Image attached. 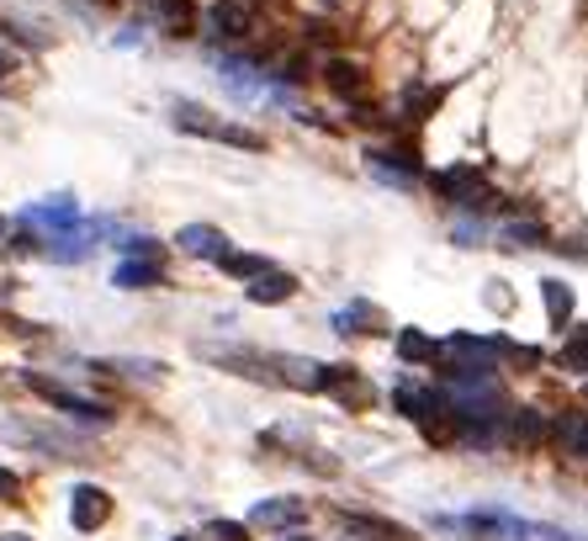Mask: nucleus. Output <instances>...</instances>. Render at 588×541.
<instances>
[{"instance_id": "20e7f679", "label": "nucleus", "mask_w": 588, "mask_h": 541, "mask_svg": "<svg viewBox=\"0 0 588 541\" xmlns=\"http://www.w3.org/2000/svg\"><path fill=\"white\" fill-rule=\"evenodd\" d=\"M430 186L445 197V202H456V208H493V197H488V192H482V181H477V165L440 170Z\"/></svg>"}, {"instance_id": "72a5a7b5", "label": "nucleus", "mask_w": 588, "mask_h": 541, "mask_svg": "<svg viewBox=\"0 0 588 541\" xmlns=\"http://www.w3.org/2000/svg\"><path fill=\"white\" fill-rule=\"evenodd\" d=\"M286 541H303V537H286Z\"/></svg>"}, {"instance_id": "a878e982", "label": "nucleus", "mask_w": 588, "mask_h": 541, "mask_svg": "<svg viewBox=\"0 0 588 541\" xmlns=\"http://www.w3.org/2000/svg\"><path fill=\"white\" fill-rule=\"evenodd\" d=\"M96 372H122V377H144V382H159V377H164V361H133V356H118V361H101Z\"/></svg>"}, {"instance_id": "f257e3e1", "label": "nucleus", "mask_w": 588, "mask_h": 541, "mask_svg": "<svg viewBox=\"0 0 588 541\" xmlns=\"http://www.w3.org/2000/svg\"><path fill=\"white\" fill-rule=\"evenodd\" d=\"M434 361L445 367L451 382H477V377L499 372V340H477V334H451L434 345Z\"/></svg>"}, {"instance_id": "f3484780", "label": "nucleus", "mask_w": 588, "mask_h": 541, "mask_svg": "<svg viewBox=\"0 0 588 541\" xmlns=\"http://www.w3.org/2000/svg\"><path fill=\"white\" fill-rule=\"evenodd\" d=\"M164 282V271H159L155 260H122L118 271H112V287L122 292H144V287H159Z\"/></svg>"}, {"instance_id": "393cba45", "label": "nucleus", "mask_w": 588, "mask_h": 541, "mask_svg": "<svg viewBox=\"0 0 588 541\" xmlns=\"http://www.w3.org/2000/svg\"><path fill=\"white\" fill-rule=\"evenodd\" d=\"M504 239H510V250H547L551 245V234L541 229V223H510Z\"/></svg>"}, {"instance_id": "0eeeda50", "label": "nucleus", "mask_w": 588, "mask_h": 541, "mask_svg": "<svg viewBox=\"0 0 588 541\" xmlns=\"http://www.w3.org/2000/svg\"><path fill=\"white\" fill-rule=\"evenodd\" d=\"M249 526H260V531H297V526H308V500H260L249 509Z\"/></svg>"}, {"instance_id": "39448f33", "label": "nucleus", "mask_w": 588, "mask_h": 541, "mask_svg": "<svg viewBox=\"0 0 588 541\" xmlns=\"http://www.w3.org/2000/svg\"><path fill=\"white\" fill-rule=\"evenodd\" d=\"M112 520V494L101 489V483H75V494H70V526L75 531H101Z\"/></svg>"}, {"instance_id": "4468645a", "label": "nucleus", "mask_w": 588, "mask_h": 541, "mask_svg": "<svg viewBox=\"0 0 588 541\" xmlns=\"http://www.w3.org/2000/svg\"><path fill=\"white\" fill-rule=\"evenodd\" d=\"M340 526H345L355 541H414L408 531H403V526L377 520V515H351V509H340Z\"/></svg>"}, {"instance_id": "5701e85b", "label": "nucleus", "mask_w": 588, "mask_h": 541, "mask_svg": "<svg viewBox=\"0 0 588 541\" xmlns=\"http://www.w3.org/2000/svg\"><path fill=\"white\" fill-rule=\"evenodd\" d=\"M556 367H567V372H588V324H573V330H567L562 351H556Z\"/></svg>"}, {"instance_id": "f03ea898", "label": "nucleus", "mask_w": 588, "mask_h": 541, "mask_svg": "<svg viewBox=\"0 0 588 541\" xmlns=\"http://www.w3.org/2000/svg\"><path fill=\"white\" fill-rule=\"evenodd\" d=\"M175 127L181 133H201V138H218V144H234V149H249V155L266 149L260 133H249V127H238V123H223L218 112H207L196 101H175Z\"/></svg>"}, {"instance_id": "6e6552de", "label": "nucleus", "mask_w": 588, "mask_h": 541, "mask_svg": "<svg viewBox=\"0 0 588 541\" xmlns=\"http://www.w3.org/2000/svg\"><path fill=\"white\" fill-rule=\"evenodd\" d=\"M22 223L48 229V234H70V229L79 223V202L75 197H48V202H33V208L22 212Z\"/></svg>"}, {"instance_id": "a211bd4d", "label": "nucleus", "mask_w": 588, "mask_h": 541, "mask_svg": "<svg viewBox=\"0 0 588 541\" xmlns=\"http://www.w3.org/2000/svg\"><path fill=\"white\" fill-rule=\"evenodd\" d=\"M149 11H155L159 22L175 33V38H186L192 33V22H196V11H192V0H144Z\"/></svg>"}, {"instance_id": "c85d7f7f", "label": "nucleus", "mask_w": 588, "mask_h": 541, "mask_svg": "<svg viewBox=\"0 0 588 541\" xmlns=\"http://www.w3.org/2000/svg\"><path fill=\"white\" fill-rule=\"evenodd\" d=\"M122 250L133 255V260H155L159 239H149V234H127V239H122Z\"/></svg>"}, {"instance_id": "aec40b11", "label": "nucleus", "mask_w": 588, "mask_h": 541, "mask_svg": "<svg viewBox=\"0 0 588 541\" xmlns=\"http://www.w3.org/2000/svg\"><path fill=\"white\" fill-rule=\"evenodd\" d=\"M392 404L408 419H430L434 409H440V393H425V388H408V382H403V388H392Z\"/></svg>"}, {"instance_id": "412c9836", "label": "nucleus", "mask_w": 588, "mask_h": 541, "mask_svg": "<svg viewBox=\"0 0 588 541\" xmlns=\"http://www.w3.org/2000/svg\"><path fill=\"white\" fill-rule=\"evenodd\" d=\"M223 85L244 96V101H255V96H266V81L249 70V64H238V59H223Z\"/></svg>"}, {"instance_id": "ddd939ff", "label": "nucleus", "mask_w": 588, "mask_h": 541, "mask_svg": "<svg viewBox=\"0 0 588 541\" xmlns=\"http://www.w3.org/2000/svg\"><path fill=\"white\" fill-rule=\"evenodd\" d=\"M551 430H556V419L541 415V409H519V415L510 419L514 446H525V452H541V446H551Z\"/></svg>"}, {"instance_id": "9b49d317", "label": "nucleus", "mask_w": 588, "mask_h": 541, "mask_svg": "<svg viewBox=\"0 0 588 541\" xmlns=\"http://www.w3.org/2000/svg\"><path fill=\"white\" fill-rule=\"evenodd\" d=\"M207 27L218 33V38H249V27H255V16H249V5L244 0H212L207 5Z\"/></svg>"}, {"instance_id": "4be33fe9", "label": "nucleus", "mask_w": 588, "mask_h": 541, "mask_svg": "<svg viewBox=\"0 0 588 541\" xmlns=\"http://www.w3.org/2000/svg\"><path fill=\"white\" fill-rule=\"evenodd\" d=\"M397 356L408 367H434V340L425 330H397Z\"/></svg>"}, {"instance_id": "b1692460", "label": "nucleus", "mask_w": 588, "mask_h": 541, "mask_svg": "<svg viewBox=\"0 0 588 541\" xmlns=\"http://www.w3.org/2000/svg\"><path fill=\"white\" fill-rule=\"evenodd\" d=\"M434 107H440V90H434V85H408V90H403V118L425 123Z\"/></svg>"}, {"instance_id": "2eb2a0df", "label": "nucleus", "mask_w": 588, "mask_h": 541, "mask_svg": "<svg viewBox=\"0 0 588 541\" xmlns=\"http://www.w3.org/2000/svg\"><path fill=\"white\" fill-rule=\"evenodd\" d=\"M551 446H556V452H567L573 462H588V415L556 419V430H551Z\"/></svg>"}, {"instance_id": "bb28decb", "label": "nucleus", "mask_w": 588, "mask_h": 541, "mask_svg": "<svg viewBox=\"0 0 588 541\" xmlns=\"http://www.w3.org/2000/svg\"><path fill=\"white\" fill-rule=\"evenodd\" d=\"M218 266H223L229 276H238V282H249V276H260V271H266L271 260H266V255H244V250H229V255H223V260H218Z\"/></svg>"}, {"instance_id": "7ed1b4c3", "label": "nucleus", "mask_w": 588, "mask_h": 541, "mask_svg": "<svg viewBox=\"0 0 588 541\" xmlns=\"http://www.w3.org/2000/svg\"><path fill=\"white\" fill-rule=\"evenodd\" d=\"M38 398H48L53 409H64L70 419H85V425H112V409L107 404H96V398H85V393H70L64 382H53V377H42V372H27L22 377Z\"/></svg>"}, {"instance_id": "c756f323", "label": "nucleus", "mask_w": 588, "mask_h": 541, "mask_svg": "<svg viewBox=\"0 0 588 541\" xmlns=\"http://www.w3.org/2000/svg\"><path fill=\"white\" fill-rule=\"evenodd\" d=\"M0 504H22V478L11 467H0Z\"/></svg>"}, {"instance_id": "cd10ccee", "label": "nucleus", "mask_w": 588, "mask_h": 541, "mask_svg": "<svg viewBox=\"0 0 588 541\" xmlns=\"http://www.w3.org/2000/svg\"><path fill=\"white\" fill-rule=\"evenodd\" d=\"M207 537L212 541H249V526H238V520H207Z\"/></svg>"}, {"instance_id": "f704fd0d", "label": "nucleus", "mask_w": 588, "mask_h": 541, "mask_svg": "<svg viewBox=\"0 0 588 541\" xmlns=\"http://www.w3.org/2000/svg\"><path fill=\"white\" fill-rule=\"evenodd\" d=\"M175 541H192V537H175Z\"/></svg>"}, {"instance_id": "473e14b6", "label": "nucleus", "mask_w": 588, "mask_h": 541, "mask_svg": "<svg viewBox=\"0 0 588 541\" xmlns=\"http://www.w3.org/2000/svg\"><path fill=\"white\" fill-rule=\"evenodd\" d=\"M0 234H5V218H0Z\"/></svg>"}, {"instance_id": "6ab92c4d", "label": "nucleus", "mask_w": 588, "mask_h": 541, "mask_svg": "<svg viewBox=\"0 0 588 541\" xmlns=\"http://www.w3.org/2000/svg\"><path fill=\"white\" fill-rule=\"evenodd\" d=\"M541 297H547L551 324H567V319H573V308H578V297H573V287H567L562 276H547V282H541Z\"/></svg>"}, {"instance_id": "dca6fc26", "label": "nucleus", "mask_w": 588, "mask_h": 541, "mask_svg": "<svg viewBox=\"0 0 588 541\" xmlns=\"http://www.w3.org/2000/svg\"><path fill=\"white\" fill-rule=\"evenodd\" d=\"M323 81H329V90H334V96H345V101L366 96V70H360V64H351V59H329V64H323Z\"/></svg>"}, {"instance_id": "2f4dec72", "label": "nucleus", "mask_w": 588, "mask_h": 541, "mask_svg": "<svg viewBox=\"0 0 588 541\" xmlns=\"http://www.w3.org/2000/svg\"><path fill=\"white\" fill-rule=\"evenodd\" d=\"M0 541H33V537H0Z\"/></svg>"}, {"instance_id": "f8f14e48", "label": "nucleus", "mask_w": 588, "mask_h": 541, "mask_svg": "<svg viewBox=\"0 0 588 541\" xmlns=\"http://www.w3.org/2000/svg\"><path fill=\"white\" fill-rule=\"evenodd\" d=\"M292 292H297V276H292V271H275V266H266L260 276H249L244 297H249V303H260V308H275V303H286Z\"/></svg>"}, {"instance_id": "9d476101", "label": "nucleus", "mask_w": 588, "mask_h": 541, "mask_svg": "<svg viewBox=\"0 0 588 541\" xmlns=\"http://www.w3.org/2000/svg\"><path fill=\"white\" fill-rule=\"evenodd\" d=\"M334 330H340V334H392V324H388V313H382L377 303L355 297L351 308H340V313H334Z\"/></svg>"}, {"instance_id": "423d86ee", "label": "nucleus", "mask_w": 588, "mask_h": 541, "mask_svg": "<svg viewBox=\"0 0 588 541\" xmlns=\"http://www.w3.org/2000/svg\"><path fill=\"white\" fill-rule=\"evenodd\" d=\"M318 393L340 398L345 409H371V404H377V388L355 372V367H323V388H318Z\"/></svg>"}, {"instance_id": "7c9ffc66", "label": "nucleus", "mask_w": 588, "mask_h": 541, "mask_svg": "<svg viewBox=\"0 0 588 541\" xmlns=\"http://www.w3.org/2000/svg\"><path fill=\"white\" fill-rule=\"evenodd\" d=\"M5 75H11V53L0 48V81H5Z\"/></svg>"}, {"instance_id": "1a4fd4ad", "label": "nucleus", "mask_w": 588, "mask_h": 541, "mask_svg": "<svg viewBox=\"0 0 588 541\" xmlns=\"http://www.w3.org/2000/svg\"><path fill=\"white\" fill-rule=\"evenodd\" d=\"M175 245L186 255H196V260H212V266H218V260L229 255V234L212 229V223H186V229L175 234Z\"/></svg>"}]
</instances>
